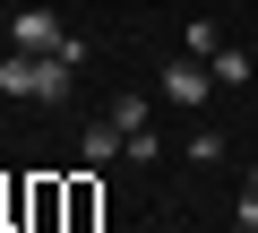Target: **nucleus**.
Here are the masks:
<instances>
[{
  "instance_id": "nucleus-1",
  "label": "nucleus",
  "mask_w": 258,
  "mask_h": 233,
  "mask_svg": "<svg viewBox=\"0 0 258 233\" xmlns=\"http://www.w3.org/2000/svg\"><path fill=\"white\" fill-rule=\"evenodd\" d=\"M78 69H86V43H78V35H69L60 52H35V104H69Z\"/></svg>"
},
{
  "instance_id": "nucleus-2",
  "label": "nucleus",
  "mask_w": 258,
  "mask_h": 233,
  "mask_svg": "<svg viewBox=\"0 0 258 233\" xmlns=\"http://www.w3.org/2000/svg\"><path fill=\"white\" fill-rule=\"evenodd\" d=\"M60 43H69V26H60L52 9H26V18L9 26V52H60Z\"/></svg>"
},
{
  "instance_id": "nucleus-3",
  "label": "nucleus",
  "mask_w": 258,
  "mask_h": 233,
  "mask_svg": "<svg viewBox=\"0 0 258 233\" xmlns=\"http://www.w3.org/2000/svg\"><path fill=\"white\" fill-rule=\"evenodd\" d=\"M78 156H86V164L103 173V164H120V156H129V138H120L112 121H86V130H78Z\"/></svg>"
},
{
  "instance_id": "nucleus-4",
  "label": "nucleus",
  "mask_w": 258,
  "mask_h": 233,
  "mask_svg": "<svg viewBox=\"0 0 258 233\" xmlns=\"http://www.w3.org/2000/svg\"><path fill=\"white\" fill-rule=\"evenodd\" d=\"M164 95H172V104H207V95H215V78H207L198 61H172V69H164Z\"/></svg>"
},
{
  "instance_id": "nucleus-5",
  "label": "nucleus",
  "mask_w": 258,
  "mask_h": 233,
  "mask_svg": "<svg viewBox=\"0 0 258 233\" xmlns=\"http://www.w3.org/2000/svg\"><path fill=\"white\" fill-rule=\"evenodd\" d=\"M112 130H120L129 147H138V138H155V121H147V95H120V104H112Z\"/></svg>"
},
{
  "instance_id": "nucleus-6",
  "label": "nucleus",
  "mask_w": 258,
  "mask_h": 233,
  "mask_svg": "<svg viewBox=\"0 0 258 233\" xmlns=\"http://www.w3.org/2000/svg\"><path fill=\"white\" fill-rule=\"evenodd\" d=\"M207 78H215V86H241V78H249V52H241V43H215V52H207Z\"/></svg>"
},
{
  "instance_id": "nucleus-7",
  "label": "nucleus",
  "mask_w": 258,
  "mask_h": 233,
  "mask_svg": "<svg viewBox=\"0 0 258 233\" xmlns=\"http://www.w3.org/2000/svg\"><path fill=\"white\" fill-rule=\"evenodd\" d=\"M0 95H35V52H9V61H0Z\"/></svg>"
},
{
  "instance_id": "nucleus-8",
  "label": "nucleus",
  "mask_w": 258,
  "mask_h": 233,
  "mask_svg": "<svg viewBox=\"0 0 258 233\" xmlns=\"http://www.w3.org/2000/svg\"><path fill=\"white\" fill-rule=\"evenodd\" d=\"M181 43H189V52H198V61H207V52H215V43H224V26H215V18H198V26H181Z\"/></svg>"
},
{
  "instance_id": "nucleus-9",
  "label": "nucleus",
  "mask_w": 258,
  "mask_h": 233,
  "mask_svg": "<svg viewBox=\"0 0 258 233\" xmlns=\"http://www.w3.org/2000/svg\"><path fill=\"white\" fill-rule=\"evenodd\" d=\"M232 233H258V190H241V207H232Z\"/></svg>"
}]
</instances>
